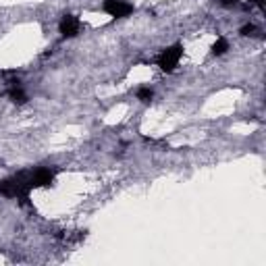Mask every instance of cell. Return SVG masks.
Masks as SVG:
<instances>
[{
  "label": "cell",
  "instance_id": "7",
  "mask_svg": "<svg viewBox=\"0 0 266 266\" xmlns=\"http://www.w3.org/2000/svg\"><path fill=\"white\" fill-rule=\"evenodd\" d=\"M135 98H137L141 104H150V102L154 100V90H152V87H148V85H141V87H137Z\"/></svg>",
  "mask_w": 266,
  "mask_h": 266
},
{
  "label": "cell",
  "instance_id": "9",
  "mask_svg": "<svg viewBox=\"0 0 266 266\" xmlns=\"http://www.w3.org/2000/svg\"><path fill=\"white\" fill-rule=\"evenodd\" d=\"M239 33L243 35V38H250V35H256V33H258V27H256L254 23H247V25H243V27L239 29Z\"/></svg>",
  "mask_w": 266,
  "mask_h": 266
},
{
  "label": "cell",
  "instance_id": "1",
  "mask_svg": "<svg viewBox=\"0 0 266 266\" xmlns=\"http://www.w3.org/2000/svg\"><path fill=\"white\" fill-rule=\"evenodd\" d=\"M31 189H33V185H31V171H21V173L9 177V179L0 181V196L17 198V200H21L23 204L27 202Z\"/></svg>",
  "mask_w": 266,
  "mask_h": 266
},
{
  "label": "cell",
  "instance_id": "11",
  "mask_svg": "<svg viewBox=\"0 0 266 266\" xmlns=\"http://www.w3.org/2000/svg\"><path fill=\"white\" fill-rule=\"evenodd\" d=\"M250 5L256 7V9H260V11H264V0H250Z\"/></svg>",
  "mask_w": 266,
  "mask_h": 266
},
{
  "label": "cell",
  "instance_id": "5",
  "mask_svg": "<svg viewBox=\"0 0 266 266\" xmlns=\"http://www.w3.org/2000/svg\"><path fill=\"white\" fill-rule=\"evenodd\" d=\"M55 177H57V169H48V167L35 169V171H31V185L33 187H50L55 183Z\"/></svg>",
  "mask_w": 266,
  "mask_h": 266
},
{
  "label": "cell",
  "instance_id": "4",
  "mask_svg": "<svg viewBox=\"0 0 266 266\" xmlns=\"http://www.w3.org/2000/svg\"><path fill=\"white\" fill-rule=\"evenodd\" d=\"M79 29H81V21L77 19L75 15L67 13V15L61 17V21H59V31H61L63 38H75V35L79 33Z\"/></svg>",
  "mask_w": 266,
  "mask_h": 266
},
{
  "label": "cell",
  "instance_id": "2",
  "mask_svg": "<svg viewBox=\"0 0 266 266\" xmlns=\"http://www.w3.org/2000/svg\"><path fill=\"white\" fill-rule=\"evenodd\" d=\"M181 57H183V44H173V46L165 48L161 55H158L156 63L165 73H173V71L177 69V65H179Z\"/></svg>",
  "mask_w": 266,
  "mask_h": 266
},
{
  "label": "cell",
  "instance_id": "3",
  "mask_svg": "<svg viewBox=\"0 0 266 266\" xmlns=\"http://www.w3.org/2000/svg\"><path fill=\"white\" fill-rule=\"evenodd\" d=\"M102 9H104V13L115 17V19H125V17H129L135 11V7L129 0H104Z\"/></svg>",
  "mask_w": 266,
  "mask_h": 266
},
{
  "label": "cell",
  "instance_id": "6",
  "mask_svg": "<svg viewBox=\"0 0 266 266\" xmlns=\"http://www.w3.org/2000/svg\"><path fill=\"white\" fill-rule=\"evenodd\" d=\"M7 96L11 98L13 104H25L27 102V94L23 92V87H21V81L19 79H13L9 81V90H7Z\"/></svg>",
  "mask_w": 266,
  "mask_h": 266
},
{
  "label": "cell",
  "instance_id": "8",
  "mask_svg": "<svg viewBox=\"0 0 266 266\" xmlns=\"http://www.w3.org/2000/svg\"><path fill=\"white\" fill-rule=\"evenodd\" d=\"M227 50H229V40L221 35V38H217V42L212 44V55H215V57H223Z\"/></svg>",
  "mask_w": 266,
  "mask_h": 266
},
{
  "label": "cell",
  "instance_id": "10",
  "mask_svg": "<svg viewBox=\"0 0 266 266\" xmlns=\"http://www.w3.org/2000/svg\"><path fill=\"white\" fill-rule=\"evenodd\" d=\"M219 3H221V7H225V9H231V7H235V5L239 3V0H219Z\"/></svg>",
  "mask_w": 266,
  "mask_h": 266
}]
</instances>
